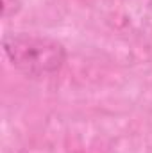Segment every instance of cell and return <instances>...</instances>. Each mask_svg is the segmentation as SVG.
<instances>
[{"label": "cell", "mask_w": 152, "mask_h": 153, "mask_svg": "<svg viewBox=\"0 0 152 153\" xmlns=\"http://www.w3.org/2000/svg\"><path fill=\"white\" fill-rule=\"evenodd\" d=\"M2 46L11 66L29 78H47L59 73L68 55L61 41L45 34L5 32Z\"/></svg>", "instance_id": "1"}, {"label": "cell", "mask_w": 152, "mask_h": 153, "mask_svg": "<svg viewBox=\"0 0 152 153\" xmlns=\"http://www.w3.org/2000/svg\"><path fill=\"white\" fill-rule=\"evenodd\" d=\"M20 11V2L18 0H2V16L9 18Z\"/></svg>", "instance_id": "2"}]
</instances>
